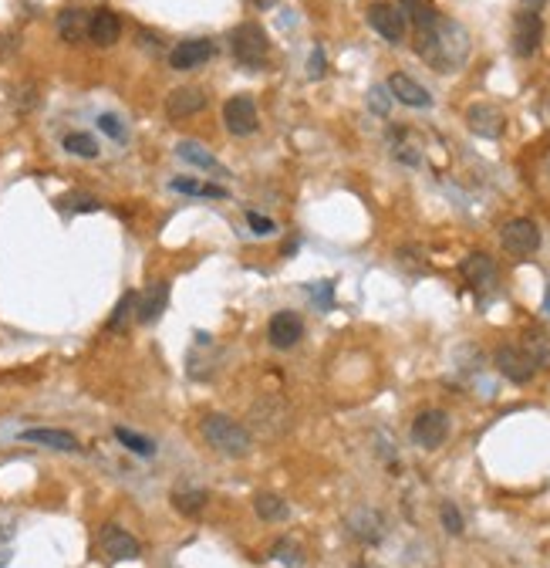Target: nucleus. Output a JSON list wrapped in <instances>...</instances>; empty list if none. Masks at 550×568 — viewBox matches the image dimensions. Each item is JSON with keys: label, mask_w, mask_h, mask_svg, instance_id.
<instances>
[{"label": "nucleus", "mask_w": 550, "mask_h": 568, "mask_svg": "<svg viewBox=\"0 0 550 568\" xmlns=\"http://www.w3.org/2000/svg\"><path fill=\"white\" fill-rule=\"evenodd\" d=\"M419 54L435 71H456L470 54V34L456 21L435 17V24L419 31Z\"/></svg>", "instance_id": "1"}, {"label": "nucleus", "mask_w": 550, "mask_h": 568, "mask_svg": "<svg viewBox=\"0 0 550 568\" xmlns=\"http://www.w3.org/2000/svg\"><path fill=\"white\" fill-rule=\"evenodd\" d=\"M200 433H203V440L219 453V457L244 460V457L254 453V437H250V430L223 413H206L203 420H200Z\"/></svg>", "instance_id": "2"}, {"label": "nucleus", "mask_w": 550, "mask_h": 568, "mask_svg": "<svg viewBox=\"0 0 550 568\" xmlns=\"http://www.w3.org/2000/svg\"><path fill=\"white\" fill-rule=\"evenodd\" d=\"M230 52L247 71H260L270 62V38L267 31L254 21H244L230 31Z\"/></svg>", "instance_id": "3"}, {"label": "nucleus", "mask_w": 550, "mask_h": 568, "mask_svg": "<svg viewBox=\"0 0 550 568\" xmlns=\"http://www.w3.org/2000/svg\"><path fill=\"white\" fill-rule=\"evenodd\" d=\"M499 244H503V251L513 254V258H530V254L540 247L537 223H534V220H527V217H517V220H510V223H503V231H499Z\"/></svg>", "instance_id": "4"}, {"label": "nucleus", "mask_w": 550, "mask_h": 568, "mask_svg": "<svg viewBox=\"0 0 550 568\" xmlns=\"http://www.w3.org/2000/svg\"><path fill=\"white\" fill-rule=\"evenodd\" d=\"M540 41H544V21L537 11H517L513 14V54L530 58L537 54Z\"/></svg>", "instance_id": "5"}, {"label": "nucleus", "mask_w": 550, "mask_h": 568, "mask_svg": "<svg viewBox=\"0 0 550 568\" xmlns=\"http://www.w3.org/2000/svg\"><path fill=\"white\" fill-rule=\"evenodd\" d=\"M449 437V416L443 410H425L412 420V440L423 450H439Z\"/></svg>", "instance_id": "6"}, {"label": "nucleus", "mask_w": 550, "mask_h": 568, "mask_svg": "<svg viewBox=\"0 0 550 568\" xmlns=\"http://www.w3.org/2000/svg\"><path fill=\"white\" fill-rule=\"evenodd\" d=\"M223 122L233 136H254L260 118H256V102L254 95H233L223 105Z\"/></svg>", "instance_id": "7"}, {"label": "nucleus", "mask_w": 550, "mask_h": 568, "mask_svg": "<svg viewBox=\"0 0 550 568\" xmlns=\"http://www.w3.org/2000/svg\"><path fill=\"white\" fill-rule=\"evenodd\" d=\"M497 369H499V375H507V379L517 383V386H524V383H530V379L537 375V365H534V359L524 352V346H499Z\"/></svg>", "instance_id": "8"}, {"label": "nucleus", "mask_w": 550, "mask_h": 568, "mask_svg": "<svg viewBox=\"0 0 550 568\" xmlns=\"http://www.w3.org/2000/svg\"><path fill=\"white\" fill-rule=\"evenodd\" d=\"M267 338L274 349H294L297 342L304 338V322H301V315L297 311H277L267 325Z\"/></svg>", "instance_id": "9"}, {"label": "nucleus", "mask_w": 550, "mask_h": 568, "mask_svg": "<svg viewBox=\"0 0 550 568\" xmlns=\"http://www.w3.org/2000/svg\"><path fill=\"white\" fill-rule=\"evenodd\" d=\"M213 41L210 38H190V41H180L172 54H169V65L176 68V71H196V68H203L210 58H213Z\"/></svg>", "instance_id": "10"}, {"label": "nucleus", "mask_w": 550, "mask_h": 568, "mask_svg": "<svg viewBox=\"0 0 550 568\" xmlns=\"http://www.w3.org/2000/svg\"><path fill=\"white\" fill-rule=\"evenodd\" d=\"M466 126H470L476 136H483V139H499L503 129H507V116L499 112L497 105L476 102L466 109Z\"/></svg>", "instance_id": "11"}, {"label": "nucleus", "mask_w": 550, "mask_h": 568, "mask_svg": "<svg viewBox=\"0 0 550 568\" xmlns=\"http://www.w3.org/2000/svg\"><path fill=\"white\" fill-rule=\"evenodd\" d=\"M98 544H102L105 558H112V562H135L142 555L139 542L118 525H105L102 535H98Z\"/></svg>", "instance_id": "12"}, {"label": "nucleus", "mask_w": 550, "mask_h": 568, "mask_svg": "<svg viewBox=\"0 0 550 568\" xmlns=\"http://www.w3.org/2000/svg\"><path fill=\"white\" fill-rule=\"evenodd\" d=\"M368 24L375 27L385 41H392V44H398V41L406 38V14L398 11V7H392V4H371Z\"/></svg>", "instance_id": "13"}, {"label": "nucleus", "mask_w": 550, "mask_h": 568, "mask_svg": "<svg viewBox=\"0 0 550 568\" xmlns=\"http://www.w3.org/2000/svg\"><path fill=\"white\" fill-rule=\"evenodd\" d=\"M24 443H38V447H48V450H61V453H78L81 443H78L75 433L68 430H54V426H31L21 433Z\"/></svg>", "instance_id": "14"}, {"label": "nucleus", "mask_w": 550, "mask_h": 568, "mask_svg": "<svg viewBox=\"0 0 550 568\" xmlns=\"http://www.w3.org/2000/svg\"><path fill=\"white\" fill-rule=\"evenodd\" d=\"M169 305V281H153L145 288V295H139V305H135V318L142 325H155L163 318V311Z\"/></svg>", "instance_id": "15"}, {"label": "nucleus", "mask_w": 550, "mask_h": 568, "mask_svg": "<svg viewBox=\"0 0 550 568\" xmlns=\"http://www.w3.org/2000/svg\"><path fill=\"white\" fill-rule=\"evenodd\" d=\"M89 38L91 44H98V48H112V44L122 38V21H118V14L108 11V7H98L89 21Z\"/></svg>", "instance_id": "16"}, {"label": "nucleus", "mask_w": 550, "mask_h": 568, "mask_svg": "<svg viewBox=\"0 0 550 568\" xmlns=\"http://www.w3.org/2000/svg\"><path fill=\"white\" fill-rule=\"evenodd\" d=\"M388 91H392L396 102L409 105V109H429V105H433V95H429L415 78L402 75V71H396V75L388 78Z\"/></svg>", "instance_id": "17"}, {"label": "nucleus", "mask_w": 550, "mask_h": 568, "mask_svg": "<svg viewBox=\"0 0 550 568\" xmlns=\"http://www.w3.org/2000/svg\"><path fill=\"white\" fill-rule=\"evenodd\" d=\"M203 109H206V91L203 89H196V85H186V89L169 91V99H166V116L169 118L196 116V112H203Z\"/></svg>", "instance_id": "18"}, {"label": "nucleus", "mask_w": 550, "mask_h": 568, "mask_svg": "<svg viewBox=\"0 0 550 568\" xmlns=\"http://www.w3.org/2000/svg\"><path fill=\"white\" fill-rule=\"evenodd\" d=\"M176 156H180V159H186L190 166L203 169V173H213V176H227V166H223L217 156L210 153L206 146H200L196 139H180V142H176Z\"/></svg>", "instance_id": "19"}, {"label": "nucleus", "mask_w": 550, "mask_h": 568, "mask_svg": "<svg viewBox=\"0 0 550 568\" xmlns=\"http://www.w3.org/2000/svg\"><path fill=\"white\" fill-rule=\"evenodd\" d=\"M348 531L359 538V542H382V535H385V521L378 511H371V507H359L355 515L348 517Z\"/></svg>", "instance_id": "20"}, {"label": "nucleus", "mask_w": 550, "mask_h": 568, "mask_svg": "<svg viewBox=\"0 0 550 568\" xmlns=\"http://www.w3.org/2000/svg\"><path fill=\"white\" fill-rule=\"evenodd\" d=\"M89 11H81V7H68V11L58 14V34L61 41L68 44H81V41L89 38Z\"/></svg>", "instance_id": "21"}, {"label": "nucleus", "mask_w": 550, "mask_h": 568, "mask_svg": "<svg viewBox=\"0 0 550 568\" xmlns=\"http://www.w3.org/2000/svg\"><path fill=\"white\" fill-rule=\"evenodd\" d=\"M462 278L473 284V288H489L493 278H497V264L489 254H470V258L462 260Z\"/></svg>", "instance_id": "22"}, {"label": "nucleus", "mask_w": 550, "mask_h": 568, "mask_svg": "<svg viewBox=\"0 0 550 568\" xmlns=\"http://www.w3.org/2000/svg\"><path fill=\"white\" fill-rule=\"evenodd\" d=\"M169 190H172V194H182V196H203V200H227V186L206 183V180H190V176L169 180Z\"/></svg>", "instance_id": "23"}, {"label": "nucleus", "mask_w": 550, "mask_h": 568, "mask_svg": "<svg viewBox=\"0 0 550 568\" xmlns=\"http://www.w3.org/2000/svg\"><path fill=\"white\" fill-rule=\"evenodd\" d=\"M254 511L264 517V521H284V517L291 515L287 501H284V497H277V494H270V491L256 494V497H254Z\"/></svg>", "instance_id": "24"}, {"label": "nucleus", "mask_w": 550, "mask_h": 568, "mask_svg": "<svg viewBox=\"0 0 550 568\" xmlns=\"http://www.w3.org/2000/svg\"><path fill=\"white\" fill-rule=\"evenodd\" d=\"M206 501H210V497H206V491H200V488H190V491H172V507L186 517L203 515Z\"/></svg>", "instance_id": "25"}, {"label": "nucleus", "mask_w": 550, "mask_h": 568, "mask_svg": "<svg viewBox=\"0 0 550 568\" xmlns=\"http://www.w3.org/2000/svg\"><path fill=\"white\" fill-rule=\"evenodd\" d=\"M64 149L71 156H78V159H98V142H95V136H89V132H68L64 136Z\"/></svg>", "instance_id": "26"}, {"label": "nucleus", "mask_w": 550, "mask_h": 568, "mask_svg": "<svg viewBox=\"0 0 550 568\" xmlns=\"http://www.w3.org/2000/svg\"><path fill=\"white\" fill-rule=\"evenodd\" d=\"M116 440L126 447L128 453H135V457H155V443L149 437H139V433H132L126 426H116Z\"/></svg>", "instance_id": "27"}, {"label": "nucleus", "mask_w": 550, "mask_h": 568, "mask_svg": "<svg viewBox=\"0 0 550 568\" xmlns=\"http://www.w3.org/2000/svg\"><path fill=\"white\" fill-rule=\"evenodd\" d=\"M402 14L409 17V21H415V27L423 31V27H429V24H435V7L429 4V0H402Z\"/></svg>", "instance_id": "28"}, {"label": "nucleus", "mask_w": 550, "mask_h": 568, "mask_svg": "<svg viewBox=\"0 0 550 568\" xmlns=\"http://www.w3.org/2000/svg\"><path fill=\"white\" fill-rule=\"evenodd\" d=\"M524 352L534 359V365L537 369H547L550 365V338L547 336H540V332H530L524 342Z\"/></svg>", "instance_id": "29"}, {"label": "nucleus", "mask_w": 550, "mask_h": 568, "mask_svg": "<svg viewBox=\"0 0 550 568\" xmlns=\"http://www.w3.org/2000/svg\"><path fill=\"white\" fill-rule=\"evenodd\" d=\"M135 305H139V295H135V291H126V295H122V301L116 305V311H112V318H108V332H118V328H126V322L132 318Z\"/></svg>", "instance_id": "30"}, {"label": "nucleus", "mask_w": 550, "mask_h": 568, "mask_svg": "<svg viewBox=\"0 0 550 568\" xmlns=\"http://www.w3.org/2000/svg\"><path fill=\"white\" fill-rule=\"evenodd\" d=\"M274 558L287 568H304V552H301L291 538H281V542L274 544Z\"/></svg>", "instance_id": "31"}, {"label": "nucleus", "mask_w": 550, "mask_h": 568, "mask_svg": "<svg viewBox=\"0 0 550 568\" xmlns=\"http://www.w3.org/2000/svg\"><path fill=\"white\" fill-rule=\"evenodd\" d=\"M58 207L61 210H71V213H95V210L102 207L98 200L91 194H68V196H61L58 200Z\"/></svg>", "instance_id": "32"}, {"label": "nucleus", "mask_w": 550, "mask_h": 568, "mask_svg": "<svg viewBox=\"0 0 550 568\" xmlns=\"http://www.w3.org/2000/svg\"><path fill=\"white\" fill-rule=\"evenodd\" d=\"M98 129H102L105 136H112L116 142H126L128 139V132H126V126H122V118L112 116V112H102V116H98Z\"/></svg>", "instance_id": "33"}, {"label": "nucleus", "mask_w": 550, "mask_h": 568, "mask_svg": "<svg viewBox=\"0 0 550 568\" xmlns=\"http://www.w3.org/2000/svg\"><path fill=\"white\" fill-rule=\"evenodd\" d=\"M247 223H250V233H256V237H274L277 233V223L264 217V213H256V210H247Z\"/></svg>", "instance_id": "34"}, {"label": "nucleus", "mask_w": 550, "mask_h": 568, "mask_svg": "<svg viewBox=\"0 0 550 568\" xmlns=\"http://www.w3.org/2000/svg\"><path fill=\"white\" fill-rule=\"evenodd\" d=\"M439 515H443V528H446L449 535H462V528H466V525H462V515H460V507H456V504L446 501Z\"/></svg>", "instance_id": "35"}, {"label": "nucleus", "mask_w": 550, "mask_h": 568, "mask_svg": "<svg viewBox=\"0 0 550 568\" xmlns=\"http://www.w3.org/2000/svg\"><path fill=\"white\" fill-rule=\"evenodd\" d=\"M324 71H328V58H324V48H314L311 52V58H307V75L314 78H324Z\"/></svg>", "instance_id": "36"}, {"label": "nucleus", "mask_w": 550, "mask_h": 568, "mask_svg": "<svg viewBox=\"0 0 550 568\" xmlns=\"http://www.w3.org/2000/svg\"><path fill=\"white\" fill-rule=\"evenodd\" d=\"M307 295L318 298L321 308H328L331 305V281H318V284H307Z\"/></svg>", "instance_id": "37"}, {"label": "nucleus", "mask_w": 550, "mask_h": 568, "mask_svg": "<svg viewBox=\"0 0 550 568\" xmlns=\"http://www.w3.org/2000/svg\"><path fill=\"white\" fill-rule=\"evenodd\" d=\"M11 562V528H0V568Z\"/></svg>", "instance_id": "38"}, {"label": "nucleus", "mask_w": 550, "mask_h": 568, "mask_svg": "<svg viewBox=\"0 0 550 568\" xmlns=\"http://www.w3.org/2000/svg\"><path fill=\"white\" fill-rule=\"evenodd\" d=\"M520 4H524V7H520V11H540V7H544V4H547V0H520Z\"/></svg>", "instance_id": "39"}, {"label": "nucleus", "mask_w": 550, "mask_h": 568, "mask_svg": "<svg viewBox=\"0 0 550 568\" xmlns=\"http://www.w3.org/2000/svg\"><path fill=\"white\" fill-rule=\"evenodd\" d=\"M277 0H254V7H260V11H270Z\"/></svg>", "instance_id": "40"}, {"label": "nucleus", "mask_w": 550, "mask_h": 568, "mask_svg": "<svg viewBox=\"0 0 550 568\" xmlns=\"http://www.w3.org/2000/svg\"><path fill=\"white\" fill-rule=\"evenodd\" d=\"M544 311L550 315V284H547V295H544Z\"/></svg>", "instance_id": "41"}]
</instances>
